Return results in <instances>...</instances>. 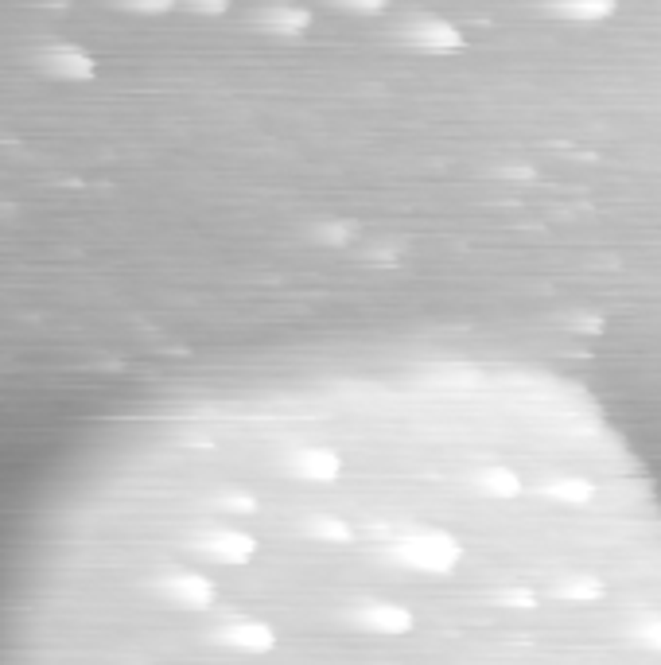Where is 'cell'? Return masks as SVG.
I'll list each match as a JSON object with an SVG mask.
<instances>
[{"label":"cell","instance_id":"cell-1","mask_svg":"<svg viewBox=\"0 0 661 665\" xmlns=\"http://www.w3.org/2000/svg\"><path fill=\"white\" fill-rule=\"evenodd\" d=\"M269 436L148 580L214 665H661V490L584 389L424 362Z\"/></svg>","mask_w":661,"mask_h":665}]
</instances>
